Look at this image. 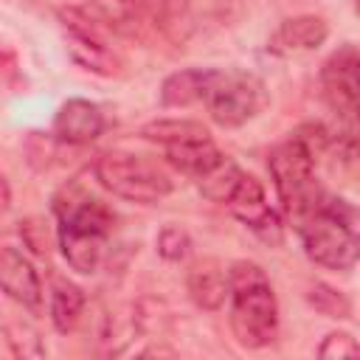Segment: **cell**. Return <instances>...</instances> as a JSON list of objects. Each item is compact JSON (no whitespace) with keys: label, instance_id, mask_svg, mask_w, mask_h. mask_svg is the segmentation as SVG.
<instances>
[{"label":"cell","instance_id":"obj_1","mask_svg":"<svg viewBox=\"0 0 360 360\" xmlns=\"http://www.w3.org/2000/svg\"><path fill=\"white\" fill-rule=\"evenodd\" d=\"M53 211L59 217L56 242L62 248L65 262L76 273H84V276L96 273L112 231L110 208L79 188H65L62 194H56Z\"/></svg>","mask_w":360,"mask_h":360},{"label":"cell","instance_id":"obj_2","mask_svg":"<svg viewBox=\"0 0 360 360\" xmlns=\"http://www.w3.org/2000/svg\"><path fill=\"white\" fill-rule=\"evenodd\" d=\"M228 301L231 329L239 346L264 349L278 335V301L267 273L248 259L228 267Z\"/></svg>","mask_w":360,"mask_h":360},{"label":"cell","instance_id":"obj_3","mask_svg":"<svg viewBox=\"0 0 360 360\" xmlns=\"http://www.w3.org/2000/svg\"><path fill=\"white\" fill-rule=\"evenodd\" d=\"M304 253L309 262L349 273L357 262V233H354V208L343 200L323 194L321 205L295 222Z\"/></svg>","mask_w":360,"mask_h":360},{"label":"cell","instance_id":"obj_4","mask_svg":"<svg viewBox=\"0 0 360 360\" xmlns=\"http://www.w3.org/2000/svg\"><path fill=\"white\" fill-rule=\"evenodd\" d=\"M267 169L292 222L304 219L321 205L323 188L315 183V152L301 138L290 135L284 143H278L267 158Z\"/></svg>","mask_w":360,"mask_h":360},{"label":"cell","instance_id":"obj_5","mask_svg":"<svg viewBox=\"0 0 360 360\" xmlns=\"http://www.w3.org/2000/svg\"><path fill=\"white\" fill-rule=\"evenodd\" d=\"M96 180L115 197L129 200V202H141V205H152L160 202L163 197L172 194V177L152 160H146L143 155L135 152H101L93 163Z\"/></svg>","mask_w":360,"mask_h":360},{"label":"cell","instance_id":"obj_6","mask_svg":"<svg viewBox=\"0 0 360 360\" xmlns=\"http://www.w3.org/2000/svg\"><path fill=\"white\" fill-rule=\"evenodd\" d=\"M202 104L214 124L225 129H236L253 121L267 107V90L259 76L248 70H208V82L202 90Z\"/></svg>","mask_w":360,"mask_h":360},{"label":"cell","instance_id":"obj_7","mask_svg":"<svg viewBox=\"0 0 360 360\" xmlns=\"http://www.w3.org/2000/svg\"><path fill=\"white\" fill-rule=\"evenodd\" d=\"M59 20L68 31V53L73 56L76 65H82L84 70H93L98 76L121 73V68H124L121 56L101 39L96 25H87V20H82L79 8H62Z\"/></svg>","mask_w":360,"mask_h":360},{"label":"cell","instance_id":"obj_8","mask_svg":"<svg viewBox=\"0 0 360 360\" xmlns=\"http://www.w3.org/2000/svg\"><path fill=\"white\" fill-rule=\"evenodd\" d=\"M357 48L352 42L340 45L321 68V90H323V101L338 112L340 121H346L349 127L354 124V112H357Z\"/></svg>","mask_w":360,"mask_h":360},{"label":"cell","instance_id":"obj_9","mask_svg":"<svg viewBox=\"0 0 360 360\" xmlns=\"http://www.w3.org/2000/svg\"><path fill=\"white\" fill-rule=\"evenodd\" d=\"M225 205H228L231 214H233L245 228H250L259 239L273 242V245L281 242V219H278V214L270 208V202H267V197H264V188H262V183H259L253 174L242 172L239 183H236V188L231 191V197H228Z\"/></svg>","mask_w":360,"mask_h":360},{"label":"cell","instance_id":"obj_10","mask_svg":"<svg viewBox=\"0 0 360 360\" xmlns=\"http://www.w3.org/2000/svg\"><path fill=\"white\" fill-rule=\"evenodd\" d=\"M101 132H104V112L98 104H93L87 98H68L56 110L53 127H51V135L70 146L90 143Z\"/></svg>","mask_w":360,"mask_h":360},{"label":"cell","instance_id":"obj_11","mask_svg":"<svg viewBox=\"0 0 360 360\" xmlns=\"http://www.w3.org/2000/svg\"><path fill=\"white\" fill-rule=\"evenodd\" d=\"M0 292L11 301L37 309L42 304V281L34 264L11 245H0Z\"/></svg>","mask_w":360,"mask_h":360},{"label":"cell","instance_id":"obj_12","mask_svg":"<svg viewBox=\"0 0 360 360\" xmlns=\"http://www.w3.org/2000/svg\"><path fill=\"white\" fill-rule=\"evenodd\" d=\"M326 37H329V25L323 17L298 14V17L278 22V28L267 39V51L273 56H295V53H307V51L321 48L326 42Z\"/></svg>","mask_w":360,"mask_h":360},{"label":"cell","instance_id":"obj_13","mask_svg":"<svg viewBox=\"0 0 360 360\" xmlns=\"http://www.w3.org/2000/svg\"><path fill=\"white\" fill-rule=\"evenodd\" d=\"M186 290L200 309L217 312L228 301V270L219 259H197L186 273Z\"/></svg>","mask_w":360,"mask_h":360},{"label":"cell","instance_id":"obj_14","mask_svg":"<svg viewBox=\"0 0 360 360\" xmlns=\"http://www.w3.org/2000/svg\"><path fill=\"white\" fill-rule=\"evenodd\" d=\"M163 155H166V163L174 166L177 172L188 174V177H200L205 174L214 163L222 160V152L217 149V143L211 138L205 141H186V143H172V146H163Z\"/></svg>","mask_w":360,"mask_h":360},{"label":"cell","instance_id":"obj_15","mask_svg":"<svg viewBox=\"0 0 360 360\" xmlns=\"http://www.w3.org/2000/svg\"><path fill=\"white\" fill-rule=\"evenodd\" d=\"M208 70L211 68H186V70L169 73L160 84V104L163 107H188L194 101H202Z\"/></svg>","mask_w":360,"mask_h":360},{"label":"cell","instance_id":"obj_16","mask_svg":"<svg viewBox=\"0 0 360 360\" xmlns=\"http://www.w3.org/2000/svg\"><path fill=\"white\" fill-rule=\"evenodd\" d=\"M84 312V292L82 287H76L68 278H53L51 287V321L56 326V332L68 335L79 326Z\"/></svg>","mask_w":360,"mask_h":360},{"label":"cell","instance_id":"obj_17","mask_svg":"<svg viewBox=\"0 0 360 360\" xmlns=\"http://www.w3.org/2000/svg\"><path fill=\"white\" fill-rule=\"evenodd\" d=\"M143 141H152L158 146H172V143H186V141H205L211 138L208 129L200 121L188 118H158L141 127L138 132Z\"/></svg>","mask_w":360,"mask_h":360},{"label":"cell","instance_id":"obj_18","mask_svg":"<svg viewBox=\"0 0 360 360\" xmlns=\"http://www.w3.org/2000/svg\"><path fill=\"white\" fill-rule=\"evenodd\" d=\"M239 177H242V169H239L228 155H222V160H219V163H214L205 174H200V177H197V186H200V191H202V197H205V200L225 205V202H228V197H231V191L236 188Z\"/></svg>","mask_w":360,"mask_h":360},{"label":"cell","instance_id":"obj_19","mask_svg":"<svg viewBox=\"0 0 360 360\" xmlns=\"http://www.w3.org/2000/svg\"><path fill=\"white\" fill-rule=\"evenodd\" d=\"M307 301L326 318H349L352 315V301L340 290L326 287V284H312L307 292Z\"/></svg>","mask_w":360,"mask_h":360},{"label":"cell","instance_id":"obj_20","mask_svg":"<svg viewBox=\"0 0 360 360\" xmlns=\"http://www.w3.org/2000/svg\"><path fill=\"white\" fill-rule=\"evenodd\" d=\"M188 248H191V239H188V233H186L180 225H166V228L158 233V253H160L163 259H169V262L186 259Z\"/></svg>","mask_w":360,"mask_h":360},{"label":"cell","instance_id":"obj_21","mask_svg":"<svg viewBox=\"0 0 360 360\" xmlns=\"http://www.w3.org/2000/svg\"><path fill=\"white\" fill-rule=\"evenodd\" d=\"M360 346L349 332H329L323 338V343L318 346V357H357Z\"/></svg>","mask_w":360,"mask_h":360},{"label":"cell","instance_id":"obj_22","mask_svg":"<svg viewBox=\"0 0 360 360\" xmlns=\"http://www.w3.org/2000/svg\"><path fill=\"white\" fill-rule=\"evenodd\" d=\"M20 233L25 239V245L37 253V256H45L48 253V231H45V222L42 219H25L20 225Z\"/></svg>","mask_w":360,"mask_h":360},{"label":"cell","instance_id":"obj_23","mask_svg":"<svg viewBox=\"0 0 360 360\" xmlns=\"http://www.w3.org/2000/svg\"><path fill=\"white\" fill-rule=\"evenodd\" d=\"M8 205H11V188H8V180L0 174V214L8 211Z\"/></svg>","mask_w":360,"mask_h":360}]
</instances>
